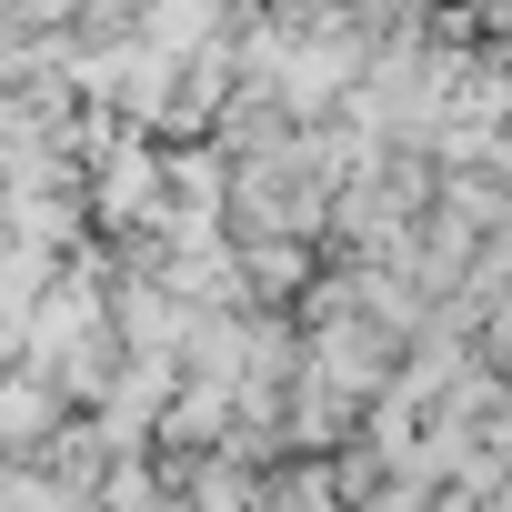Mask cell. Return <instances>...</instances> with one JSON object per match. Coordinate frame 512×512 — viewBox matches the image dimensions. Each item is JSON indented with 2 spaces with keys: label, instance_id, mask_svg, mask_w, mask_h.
Here are the masks:
<instances>
[{
  "label": "cell",
  "instance_id": "6da1fadb",
  "mask_svg": "<svg viewBox=\"0 0 512 512\" xmlns=\"http://www.w3.org/2000/svg\"><path fill=\"white\" fill-rule=\"evenodd\" d=\"M61 422V392L41 372H0V462H31Z\"/></svg>",
  "mask_w": 512,
  "mask_h": 512
},
{
  "label": "cell",
  "instance_id": "7a4b0ae2",
  "mask_svg": "<svg viewBox=\"0 0 512 512\" xmlns=\"http://www.w3.org/2000/svg\"><path fill=\"white\" fill-rule=\"evenodd\" d=\"M161 201V161L141 151V141H121L111 161H101V211H121V221H141Z\"/></svg>",
  "mask_w": 512,
  "mask_h": 512
}]
</instances>
